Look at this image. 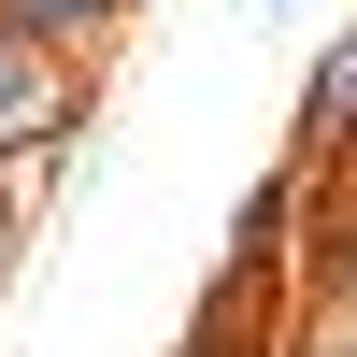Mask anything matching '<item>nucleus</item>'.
Masks as SVG:
<instances>
[{
    "label": "nucleus",
    "instance_id": "nucleus-1",
    "mask_svg": "<svg viewBox=\"0 0 357 357\" xmlns=\"http://www.w3.org/2000/svg\"><path fill=\"white\" fill-rule=\"evenodd\" d=\"M86 114H100V72H86L72 43L0 29V172H15V158H72Z\"/></svg>",
    "mask_w": 357,
    "mask_h": 357
},
{
    "label": "nucleus",
    "instance_id": "nucleus-2",
    "mask_svg": "<svg viewBox=\"0 0 357 357\" xmlns=\"http://www.w3.org/2000/svg\"><path fill=\"white\" fill-rule=\"evenodd\" d=\"M301 158H314V172L357 158V29L314 43V72H301Z\"/></svg>",
    "mask_w": 357,
    "mask_h": 357
},
{
    "label": "nucleus",
    "instance_id": "nucleus-3",
    "mask_svg": "<svg viewBox=\"0 0 357 357\" xmlns=\"http://www.w3.org/2000/svg\"><path fill=\"white\" fill-rule=\"evenodd\" d=\"M129 15H143V0H0V29H29V43H72V57H86V43H114Z\"/></svg>",
    "mask_w": 357,
    "mask_h": 357
},
{
    "label": "nucleus",
    "instance_id": "nucleus-4",
    "mask_svg": "<svg viewBox=\"0 0 357 357\" xmlns=\"http://www.w3.org/2000/svg\"><path fill=\"white\" fill-rule=\"evenodd\" d=\"M286 357H357V272L343 257H314V301H301V329H286Z\"/></svg>",
    "mask_w": 357,
    "mask_h": 357
},
{
    "label": "nucleus",
    "instance_id": "nucleus-5",
    "mask_svg": "<svg viewBox=\"0 0 357 357\" xmlns=\"http://www.w3.org/2000/svg\"><path fill=\"white\" fill-rule=\"evenodd\" d=\"M0 272H15V186H0Z\"/></svg>",
    "mask_w": 357,
    "mask_h": 357
},
{
    "label": "nucleus",
    "instance_id": "nucleus-6",
    "mask_svg": "<svg viewBox=\"0 0 357 357\" xmlns=\"http://www.w3.org/2000/svg\"><path fill=\"white\" fill-rule=\"evenodd\" d=\"M257 15H286V0H257Z\"/></svg>",
    "mask_w": 357,
    "mask_h": 357
}]
</instances>
